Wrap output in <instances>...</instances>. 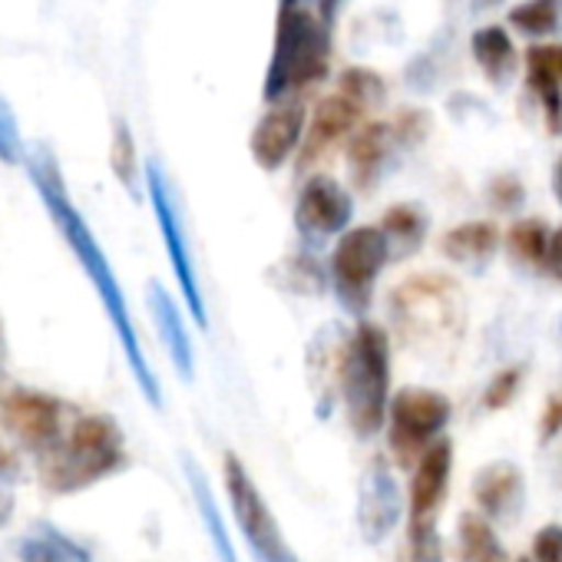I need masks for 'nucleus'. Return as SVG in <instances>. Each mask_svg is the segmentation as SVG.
<instances>
[{"mask_svg":"<svg viewBox=\"0 0 562 562\" xmlns=\"http://www.w3.org/2000/svg\"><path fill=\"white\" fill-rule=\"evenodd\" d=\"M27 176L41 195V202L47 205L50 212V222L57 225L60 238L67 241V248L77 255V261L83 265L87 278H90V285L97 289L100 302H103V312L120 338V348L126 355V364L143 391V397L153 404V407H162V387H159V378L153 374V364L139 345V335H136V322L130 315V305H126V295L120 289V281H116V271L103 251V245L97 241L93 228L87 225V218L80 215V209L74 205L70 192H67V182H64V172H60V162L54 156L50 146L37 143V146H27Z\"/></svg>","mask_w":562,"mask_h":562,"instance_id":"obj_1","label":"nucleus"},{"mask_svg":"<svg viewBox=\"0 0 562 562\" xmlns=\"http://www.w3.org/2000/svg\"><path fill=\"white\" fill-rule=\"evenodd\" d=\"M335 387L355 437L371 440L387 427L391 411V338L374 322H358L335 361Z\"/></svg>","mask_w":562,"mask_h":562,"instance_id":"obj_2","label":"nucleus"},{"mask_svg":"<svg viewBox=\"0 0 562 562\" xmlns=\"http://www.w3.org/2000/svg\"><path fill=\"white\" fill-rule=\"evenodd\" d=\"M397 338L414 351H457L467 331V299L460 281L443 271H420L391 289L387 299Z\"/></svg>","mask_w":562,"mask_h":562,"instance_id":"obj_3","label":"nucleus"},{"mask_svg":"<svg viewBox=\"0 0 562 562\" xmlns=\"http://www.w3.org/2000/svg\"><path fill=\"white\" fill-rule=\"evenodd\" d=\"M126 467V437L110 414H80L64 440L41 457V483L57 496L80 493Z\"/></svg>","mask_w":562,"mask_h":562,"instance_id":"obj_4","label":"nucleus"},{"mask_svg":"<svg viewBox=\"0 0 562 562\" xmlns=\"http://www.w3.org/2000/svg\"><path fill=\"white\" fill-rule=\"evenodd\" d=\"M331 37L322 18L299 4H278V24H274V47L265 70L261 97L265 103H281L299 97L312 83L328 77L331 60Z\"/></svg>","mask_w":562,"mask_h":562,"instance_id":"obj_5","label":"nucleus"},{"mask_svg":"<svg viewBox=\"0 0 562 562\" xmlns=\"http://www.w3.org/2000/svg\"><path fill=\"white\" fill-rule=\"evenodd\" d=\"M387 261H391V245L381 225H355L335 241L328 274L345 312L364 322L371 299H374V285L381 271L387 268Z\"/></svg>","mask_w":562,"mask_h":562,"instance_id":"obj_6","label":"nucleus"},{"mask_svg":"<svg viewBox=\"0 0 562 562\" xmlns=\"http://www.w3.org/2000/svg\"><path fill=\"white\" fill-rule=\"evenodd\" d=\"M450 417H453V404L447 394L434 387H401L391 397V411H387L391 463L401 470H414L420 457L437 440H443Z\"/></svg>","mask_w":562,"mask_h":562,"instance_id":"obj_7","label":"nucleus"},{"mask_svg":"<svg viewBox=\"0 0 562 562\" xmlns=\"http://www.w3.org/2000/svg\"><path fill=\"white\" fill-rule=\"evenodd\" d=\"M222 480H225V493L232 503V516H235L248 549L255 552V559L258 562H299V555L289 546L285 532H281L274 513L268 509L265 496L258 493L251 473L245 470V463L235 453H225Z\"/></svg>","mask_w":562,"mask_h":562,"instance_id":"obj_8","label":"nucleus"},{"mask_svg":"<svg viewBox=\"0 0 562 562\" xmlns=\"http://www.w3.org/2000/svg\"><path fill=\"white\" fill-rule=\"evenodd\" d=\"M67 417L70 407L57 394L37 387H11L8 394H0V424L37 457L50 453L64 440V434L70 430Z\"/></svg>","mask_w":562,"mask_h":562,"instance_id":"obj_9","label":"nucleus"},{"mask_svg":"<svg viewBox=\"0 0 562 562\" xmlns=\"http://www.w3.org/2000/svg\"><path fill=\"white\" fill-rule=\"evenodd\" d=\"M146 189H149V202H153V212H156V222H159V232H162V245H166L172 274L179 281V292L186 299V308H189L192 322L199 328H205L209 325V312H205V302H202V289H199L195 268H192V255H189V241H186V232H182V218H179L169 179H166V172H162V166L156 159L146 166Z\"/></svg>","mask_w":562,"mask_h":562,"instance_id":"obj_10","label":"nucleus"},{"mask_svg":"<svg viewBox=\"0 0 562 562\" xmlns=\"http://www.w3.org/2000/svg\"><path fill=\"white\" fill-rule=\"evenodd\" d=\"M351 215H355L351 192L338 179L315 172L302 186L299 202H295V228L302 241L315 245V241L341 238L351 225Z\"/></svg>","mask_w":562,"mask_h":562,"instance_id":"obj_11","label":"nucleus"},{"mask_svg":"<svg viewBox=\"0 0 562 562\" xmlns=\"http://www.w3.org/2000/svg\"><path fill=\"white\" fill-rule=\"evenodd\" d=\"M404 493L387 457H374L358 486V526L364 542H384L404 516Z\"/></svg>","mask_w":562,"mask_h":562,"instance_id":"obj_12","label":"nucleus"},{"mask_svg":"<svg viewBox=\"0 0 562 562\" xmlns=\"http://www.w3.org/2000/svg\"><path fill=\"white\" fill-rule=\"evenodd\" d=\"M305 130H308V110L299 97L271 103V110L255 123L251 139H248V149L258 169L274 172L285 166L302 149Z\"/></svg>","mask_w":562,"mask_h":562,"instance_id":"obj_13","label":"nucleus"},{"mask_svg":"<svg viewBox=\"0 0 562 562\" xmlns=\"http://www.w3.org/2000/svg\"><path fill=\"white\" fill-rule=\"evenodd\" d=\"M453 473V440H437L411 470L407 526H437Z\"/></svg>","mask_w":562,"mask_h":562,"instance_id":"obj_14","label":"nucleus"},{"mask_svg":"<svg viewBox=\"0 0 562 562\" xmlns=\"http://www.w3.org/2000/svg\"><path fill=\"white\" fill-rule=\"evenodd\" d=\"M361 123H364V110L358 103H351L341 93L322 97L315 113H312V120H308L305 143L299 149V169L315 166L331 146H338L341 139H351Z\"/></svg>","mask_w":562,"mask_h":562,"instance_id":"obj_15","label":"nucleus"},{"mask_svg":"<svg viewBox=\"0 0 562 562\" xmlns=\"http://www.w3.org/2000/svg\"><path fill=\"white\" fill-rule=\"evenodd\" d=\"M522 499H526V480L522 470L509 460L486 463L473 476L476 513L486 516L490 522H513L522 513Z\"/></svg>","mask_w":562,"mask_h":562,"instance_id":"obj_16","label":"nucleus"},{"mask_svg":"<svg viewBox=\"0 0 562 562\" xmlns=\"http://www.w3.org/2000/svg\"><path fill=\"white\" fill-rule=\"evenodd\" d=\"M149 315L156 322V331L162 338V348H166L172 368L179 371V378L189 381L195 374V355H192L189 328L182 322V312H179L176 299L159 285V281H149Z\"/></svg>","mask_w":562,"mask_h":562,"instance_id":"obj_17","label":"nucleus"},{"mask_svg":"<svg viewBox=\"0 0 562 562\" xmlns=\"http://www.w3.org/2000/svg\"><path fill=\"white\" fill-rule=\"evenodd\" d=\"M394 146L397 143H394L391 123H384V120H371V123H361L355 130L345 156H348V169H351V179L358 189H371V182L381 176Z\"/></svg>","mask_w":562,"mask_h":562,"instance_id":"obj_18","label":"nucleus"},{"mask_svg":"<svg viewBox=\"0 0 562 562\" xmlns=\"http://www.w3.org/2000/svg\"><path fill=\"white\" fill-rule=\"evenodd\" d=\"M503 235L496 228V222L490 218H470V222H460L453 228L443 232L440 238V251L447 261L453 265H463V268H483L490 265V258L496 255Z\"/></svg>","mask_w":562,"mask_h":562,"instance_id":"obj_19","label":"nucleus"},{"mask_svg":"<svg viewBox=\"0 0 562 562\" xmlns=\"http://www.w3.org/2000/svg\"><path fill=\"white\" fill-rule=\"evenodd\" d=\"M526 87L539 100L546 130L552 136L562 133V80L552 60V44H529L526 50Z\"/></svg>","mask_w":562,"mask_h":562,"instance_id":"obj_20","label":"nucleus"},{"mask_svg":"<svg viewBox=\"0 0 562 562\" xmlns=\"http://www.w3.org/2000/svg\"><path fill=\"white\" fill-rule=\"evenodd\" d=\"M470 50L476 67L483 70V77L496 87H503L513 70H516V47L509 41V34L499 24H486L470 37Z\"/></svg>","mask_w":562,"mask_h":562,"instance_id":"obj_21","label":"nucleus"},{"mask_svg":"<svg viewBox=\"0 0 562 562\" xmlns=\"http://www.w3.org/2000/svg\"><path fill=\"white\" fill-rule=\"evenodd\" d=\"M381 232L391 245V258H397V261L411 258L420 251V245L427 238V215L414 202H397L384 212Z\"/></svg>","mask_w":562,"mask_h":562,"instance_id":"obj_22","label":"nucleus"},{"mask_svg":"<svg viewBox=\"0 0 562 562\" xmlns=\"http://www.w3.org/2000/svg\"><path fill=\"white\" fill-rule=\"evenodd\" d=\"M21 559L24 562H93L87 546H80L74 536L60 532L50 522L34 526L21 539Z\"/></svg>","mask_w":562,"mask_h":562,"instance_id":"obj_23","label":"nucleus"},{"mask_svg":"<svg viewBox=\"0 0 562 562\" xmlns=\"http://www.w3.org/2000/svg\"><path fill=\"white\" fill-rule=\"evenodd\" d=\"M457 555L460 562H509L493 522L476 509L463 513L457 522Z\"/></svg>","mask_w":562,"mask_h":562,"instance_id":"obj_24","label":"nucleus"},{"mask_svg":"<svg viewBox=\"0 0 562 562\" xmlns=\"http://www.w3.org/2000/svg\"><path fill=\"white\" fill-rule=\"evenodd\" d=\"M552 228L542 218H516L506 232V248L526 268H542L549 255Z\"/></svg>","mask_w":562,"mask_h":562,"instance_id":"obj_25","label":"nucleus"},{"mask_svg":"<svg viewBox=\"0 0 562 562\" xmlns=\"http://www.w3.org/2000/svg\"><path fill=\"white\" fill-rule=\"evenodd\" d=\"M186 470H189V483H192V496H195L199 516H202V522H205V529H209V536H212V542H215L218 559H222V562H238V559H235V546H232V539H228V532H225V526H222V516H218V509H215V499H212V490H209L205 476H202V473L195 470V463H189V460H186Z\"/></svg>","mask_w":562,"mask_h":562,"instance_id":"obj_26","label":"nucleus"},{"mask_svg":"<svg viewBox=\"0 0 562 562\" xmlns=\"http://www.w3.org/2000/svg\"><path fill=\"white\" fill-rule=\"evenodd\" d=\"M110 169H113V176L120 179V186L136 199V195H139V159H136V139H133L126 120H116V126H113Z\"/></svg>","mask_w":562,"mask_h":562,"instance_id":"obj_27","label":"nucleus"},{"mask_svg":"<svg viewBox=\"0 0 562 562\" xmlns=\"http://www.w3.org/2000/svg\"><path fill=\"white\" fill-rule=\"evenodd\" d=\"M509 24L526 37H549L559 27V4L555 0H522L509 11Z\"/></svg>","mask_w":562,"mask_h":562,"instance_id":"obj_28","label":"nucleus"},{"mask_svg":"<svg viewBox=\"0 0 562 562\" xmlns=\"http://www.w3.org/2000/svg\"><path fill=\"white\" fill-rule=\"evenodd\" d=\"M338 93L348 97L351 103H358L361 110H368V106L384 103L387 83H384L374 70H368V67H348V70L341 74V80H338Z\"/></svg>","mask_w":562,"mask_h":562,"instance_id":"obj_29","label":"nucleus"},{"mask_svg":"<svg viewBox=\"0 0 562 562\" xmlns=\"http://www.w3.org/2000/svg\"><path fill=\"white\" fill-rule=\"evenodd\" d=\"M397 562H443V539L437 526H407Z\"/></svg>","mask_w":562,"mask_h":562,"instance_id":"obj_30","label":"nucleus"},{"mask_svg":"<svg viewBox=\"0 0 562 562\" xmlns=\"http://www.w3.org/2000/svg\"><path fill=\"white\" fill-rule=\"evenodd\" d=\"M24 159H27V146H24V136H21L18 113L8 103V97L0 93V162H4V166H18Z\"/></svg>","mask_w":562,"mask_h":562,"instance_id":"obj_31","label":"nucleus"},{"mask_svg":"<svg viewBox=\"0 0 562 562\" xmlns=\"http://www.w3.org/2000/svg\"><path fill=\"white\" fill-rule=\"evenodd\" d=\"M519 384H522V368H503V371H496L493 381L483 391V407L486 411L509 407L516 401V394H519Z\"/></svg>","mask_w":562,"mask_h":562,"instance_id":"obj_32","label":"nucleus"},{"mask_svg":"<svg viewBox=\"0 0 562 562\" xmlns=\"http://www.w3.org/2000/svg\"><path fill=\"white\" fill-rule=\"evenodd\" d=\"M427 130H430V116L424 110H414V106L401 110L394 116V123H391V133H394L397 146H417L427 136Z\"/></svg>","mask_w":562,"mask_h":562,"instance_id":"obj_33","label":"nucleus"},{"mask_svg":"<svg viewBox=\"0 0 562 562\" xmlns=\"http://www.w3.org/2000/svg\"><path fill=\"white\" fill-rule=\"evenodd\" d=\"M522 199H526V192H522V182L516 179V176H496L493 182H490V202H493V209H499V212H516L519 205H522Z\"/></svg>","mask_w":562,"mask_h":562,"instance_id":"obj_34","label":"nucleus"},{"mask_svg":"<svg viewBox=\"0 0 562 562\" xmlns=\"http://www.w3.org/2000/svg\"><path fill=\"white\" fill-rule=\"evenodd\" d=\"M532 562H562V522H546L532 536Z\"/></svg>","mask_w":562,"mask_h":562,"instance_id":"obj_35","label":"nucleus"},{"mask_svg":"<svg viewBox=\"0 0 562 562\" xmlns=\"http://www.w3.org/2000/svg\"><path fill=\"white\" fill-rule=\"evenodd\" d=\"M562 434V391L546 401L542 420H539V443H552Z\"/></svg>","mask_w":562,"mask_h":562,"instance_id":"obj_36","label":"nucleus"},{"mask_svg":"<svg viewBox=\"0 0 562 562\" xmlns=\"http://www.w3.org/2000/svg\"><path fill=\"white\" fill-rule=\"evenodd\" d=\"M542 271H546L552 281H559V285H562V225L552 228V241H549V255H546Z\"/></svg>","mask_w":562,"mask_h":562,"instance_id":"obj_37","label":"nucleus"},{"mask_svg":"<svg viewBox=\"0 0 562 562\" xmlns=\"http://www.w3.org/2000/svg\"><path fill=\"white\" fill-rule=\"evenodd\" d=\"M21 476V457L0 440V486H8V483H14Z\"/></svg>","mask_w":562,"mask_h":562,"instance_id":"obj_38","label":"nucleus"},{"mask_svg":"<svg viewBox=\"0 0 562 562\" xmlns=\"http://www.w3.org/2000/svg\"><path fill=\"white\" fill-rule=\"evenodd\" d=\"M11 516H14V496L8 486H0V526H8Z\"/></svg>","mask_w":562,"mask_h":562,"instance_id":"obj_39","label":"nucleus"},{"mask_svg":"<svg viewBox=\"0 0 562 562\" xmlns=\"http://www.w3.org/2000/svg\"><path fill=\"white\" fill-rule=\"evenodd\" d=\"M338 4H341V0H318V8H322V24H325V27H331V21H335V14H338Z\"/></svg>","mask_w":562,"mask_h":562,"instance_id":"obj_40","label":"nucleus"},{"mask_svg":"<svg viewBox=\"0 0 562 562\" xmlns=\"http://www.w3.org/2000/svg\"><path fill=\"white\" fill-rule=\"evenodd\" d=\"M552 195H555L559 205H562V156H559V162H555V169H552Z\"/></svg>","mask_w":562,"mask_h":562,"instance_id":"obj_41","label":"nucleus"},{"mask_svg":"<svg viewBox=\"0 0 562 562\" xmlns=\"http://www.w3.org/2000/svg\"><path fill=\"white\" fill-rule=\"evenodd\" d=\"M8 364V335H4V322H0V368Z\"/></svg>","mask_w":562,"mask_h":562,"instance_id":"obj_42","label":"nucleus"},{"mask_svg":"<svg viewBox=\"0 0 562 562\" xmlns=\"http://www.w3.org/2000/svg\"><path fill=\"white\" fill-rule=\"evenodd\" d=\"M552 60H555V70H559V80H562V44H552Z\"/></svg>","mask_w":562,"mask_h":562,"instance_id":"obj_43","label":"nucleus"},{"mask_svg":"<svg viewBox=\"0 0 562 562\" xmlns=\"http://www.w3.org/2000/svg\"><path fill=\"white\" fill-rule=\"evenodd\" d=\"M278 4H299V0H278Z\"/></svg>","mask_w":562,"mask_h":562,"instance_id":"obj_44","label":"nucleus"},{"mask_svg":"<svg viewBox=\"0 0 562 562\" xmlns=\"http://www.w3.org/2000/svg\"><path fill=\"white\" fill-rule=\"evenodd\" d=\"M516 562H532V559H529V555H522V559H516Z\"/></svg>","mask_w":562,"mask_h":562,"instance_id":"obj_45","label":"nucleus"}]
</instances>
